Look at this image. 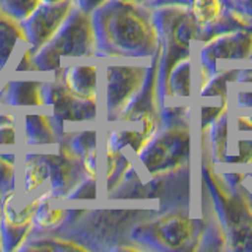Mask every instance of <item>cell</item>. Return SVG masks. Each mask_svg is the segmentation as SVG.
I'll return each instance as SVG.
<instances>
[{
	"instance_id": "1",
	"label": "cell",
	"mask_w": 252,
	"mask_h": 252,
	"mask_svg": "<svg viewBox=\"0 0 252 252\" xmlns=\"http://www.w3.org/2000/svg\"><path fill=\"white\" fill-rule=\"evenodd\" d=\"M202 216L207 230L200 251L252 252V203L244 191V170H216L202 144Z\"/></svg>"
},
{
	"instance_id": "2",
	"label": "cell",
	"mask_w": 252,
	"mask_h": 252,
	"mask_svg": "<svg viewBox=\"0 0 252 252\" xmlns=\"http://www.w3.org/2000/svg\"><path fill=\"white\" fill-rule=\"evenodd\" d=\"M96 59L150 62L158 52L153 8L131 0H109L92 14Z\"/></svg>"
},
{
	"instance_id": "3",
	"label": "cell",
	"mask_w": 252,
	"mask_h": 252,
	"mask_svg": "<svg viewBox=\"0 0 252 252\" xmlns=\"http://www.w3.org/2000/svg\"><path fill=\"white\" fill-rule=\"evenodd\" d=\"M191 106L161 107V126L134 162L144 178L172 175L191 169Z\"/></svg>"
},
{
	"instance_id": "4",
	"label": "cell",
	"mask_w": 252,
	"mask_h": 252,
	"mask_svg": "<svg viewBox=\"0 0 252 252\" xmlns=\"http://www.w3.org/2000/svg\"><path fill=\"white\" fill-rule=\"evenodd\" d=\"M158 213L156 207L144 208H89L74 207L73 215L59 235L84 244L87 251H112L129 241V233L137 222Z\"/></svg>"
},
{
	"instance_id": "5",
	"label": "cell",
	"mask_w": 252,
	"mask_h": 252,
	"mask_svg": "<svg viewBox=\"0 0 252 252\" xmlns=\"http://www.w3.org/2000/svg\"><path fill=\"white\" fill-rule=\"evenodd\" d=\"M207 220L203 216H191L186 208L167 210L140 220L129 233V240L145 251L181 252L200 251Z\"/></svg>"
},
{
	"instance_id": "6",
	"label": "cell",
	"mask_w": 252,
	"mask_h": 252,
	"mask_svg": "<svg viewBox=\"0 0 252 252\" xmlns=\"http://www.w3.org/2000/svg\"><path fill=\"white\" fill-rule=\"evenodd\" d=\"M158 30V92L161 107L167 98V79L178 62L192 57L191 44L199 33V24L192 13L185 6H156L153 8Z\"/></svg>"
},
{
	"instance_id": "7",
	"label": "cell",
	"mask_w": 252,
	"mask_h": 252,
	"mask_svg": "<svg viewBox=\"0 0 252 252\" xmlns=\"http://www.w3.org/2000/svg\"><path fill=\"white\" fill-rule=\"evenodd\" d=\"M96 59V35L92 14L76 6L49 43L35 52L38 74L51 76L63 65Z\"/></svg>"
},
{
	"instance_id": "8",
	"label": "cell",
	"mask_w": 252,
	"mask_h": 252,
	"mask_svg": "<svg viewBox=\"0 0 252 252\" xmlns=\"http://www.w3.org/2000/svg\"><path fill=\"white\" fill-rule=\"evenodd\" d=\"M148 63H128V60H107L102 65L101 107L102 125H112L142 90L148 74Z\"/></svg>"
},
{
	"instance_id": "9",
	"label": "cell",
	"mask_w": 252,
	"mask_h": 252,
	"mask_svg": "<svg viewBox=\"0 0 252 252\" xmlns=\"http://www.w3.org/2000/svg\"><path fill=\"white\" fill-rule=\"evenodd\" d=\"M43 98L44 109L49 110L65 129L102 123L101 99L79 96L57 77H44Z\"/></svg>"
},
{
	"instance_id": "10",
	"label": "cell",
	"mask_w": 252,
	"mask_h": 252,
	"mask_svg": "<svg viewBox=\"0 0 252 252\" xmlns=\"http://www.w3.org/2000/svg\"><path fill=\"white\" fill-rule=\"evenodd\" d=\"M41 194L26 195L19 189L3 194L0 216V241L3 252L21 251L33 232V219L41 203Z\"/></svg>"
},
{
	"instance_id": "11",
	"label": "cell",
	"mask_w": 252,
	"mask_h": 252,
	"mask_svg": "<svg viewBox=\"0 0 252 252\" xmlns=\"http://www.w3.org/2000/svg\"><path fill=\"white\" fill-rule=\"evenodd\" d=\"M158 66L159 54L150 60L148 74L142 90L131 101V104L123 110L118 120L112 125L123 126L134 131H140L150 140L161 126V102L158 92Z\"/></svg>"
},
{
	"instance_id": "12",
	"label": "cell",
	"mask_w": 252,
	"mask_h": 252,
	"mask_svg": "<svg viewBox=\"0 0 252 252\" xmlns=\"http://www.w3.org/2000/svg\"><path fill=\"white\" fill-rule=\"evenodd\" d=\"M199 46V73L200 87L210 81L213 74L218 73L219 62L222 60H249L252 51V32L236 30L232 33H224L211 38Z\"/></svg>"
},
{
	"instance_id": "13",
	"label": "cell",
	"mask_w": 252,
	"mask_h": 252,
	"mask_svg": "<svg viewBox=\"0 0 252 252\" xmlns=\"http://www.w3.org/2000/svg\"><path fill=\"white\" fill-rule=\"evenodd\" d=\"M46 158L49 164V183L44 192L49 194L52 199L68 200L79 183L89 177L82 167L81 159L63 137L57 147L46 150Z\"/></svg>"
},
{
	"instance_id": "14",
	"label": "cell",
	"mask_w": 252,
	"mask_h": 252,
	"mask_svg": "<svg viewBox=\"0 0 252 252\" xmlns=\"http://www.w3.org/2000/svg\"><path fill=\"white\" fill-rule=\"evenodd\" d=\"M74 8L76 3H73L71 0H63V2L55 3L43 2L22 22L24 33H26V46H29L35 52L41 49L62 29Z\"/></svg>"
},
{
	"instance_id": "15",
	"label": "cell",
	"mask_w": 252,
	"mask_h": 252,
	"mask_svg": "<svg viewBox=\"0 0 252 252\" xmlns=\"http://www.w3.org/2000/svg\"><path fill=\"white\" fill-rule=\"evenodd\" d=\"M21 150H47L59 145L66 129L46 109L19 114Z\"/></svg>"
},
{
	"instance_id": "16",
	"label": "cell",
	"mask_w": 252,
	"mask_h": 252,
	"mask_svg": "<svg viewBox=\"0 0 252 252\" xmlns=\"http://www.w3.org/2000/svg\"><path fill=\"white\" fill-rule=\"evenodd\" d=\"M44 77L5 76L0 82V107L13 112L44 109Z\"/></svg>"
},
{
	"instance_id": "17",
	"label": "cell",
	"mask_w": 252,
	"mask_h": 252,
	"mask_svg": "<svg viewBox=\"0 0 252 252\" xmlns=\"http://www.w3.org/2000/svg\"><path fill=\"white\" fill-rule=\"evenodd\" d=\"M101 60H79L63 65L51 74L65 84L68 89L82 98L101 99L102 65Z\"/></svg>"
},
{
	"instance_id": "18",
	"label": "cell",
	"mask_w": 252,
	"mask_h": 252,
	"mask_svg": "<svg viewBox=\"0 0 252 252\" xmlns=\"http://www.w3.org/2000/svg\"><path fill=\"white\" fill-rule=\"evenodd\" d=\"M98 126L99 125H89L69 128L66 129L63 139L66 140L69 148L81 159L87 175L101 180L99 153L102 148V129Z\"/></svg>"
},
{
	"instance_id": "19",
	"label": "cell",
	"mask_w": 252,
	"mask_h": 252,
	"mask_svg": "<svg viewBox=\"0 0 252 252\" xmlns=\"http://www.w3.org/2000/svg\"><path fill=\"white\" fill-rule=\"evenodd\" d=\"M49 164L46 150H21L18 189L26 195H36L47 189Z\"/></svg>"
},
{
	"instance_id": "20",
	"label": "cell",
	"mask_w": 252,
	"mask_h": 252,
	"mask_svg": "<svg viewBox=\"0 0 252 252\" xmlns=\"http://www.w3.org/2000/svg\"><path fill=\"white\" fill-rule=\"evenodd\" d=\"M104 150V164H102V185H104V199H110L112 194L120 188L131 172L136 169L134 156L126 150L114 148L102 142Z\"/></svg>"
},
{
	"instance_id": "21",
	"label": "cell",
	"mask_w": 252,
	"mask_h": 252,
	"mask_svg": "<svg viewBox=\"0 0 252 252\" xmlns=\"http://www.w3.org/2000/svg\"><path fill=\"white\" fill-rule=\"evenodd\" d=\"M41 203H39L33 219L32 235L59 232L73 215L74 205H71V202L52 199L47 192H41Z\"/></svg>"
},
{
	"instance_id": "22",
	"label": "cell",
	"mask_w": 252,
	"mask_h": 252,
	"mask_svg": "<svg viewBox=\"0 0 252 252\" xmlns=\"http://www.w3.org/2000/svg\"><path fill=\"white\" fill-rule=\"evenodd\" d=\"M26 46L22 22L0 10V73L5 74L14 62L16 54Z\"/></svg>"
},
{
	"instance_id": "23",
	"label": "cell",
	"mask_w": 252,
	"mask_h": 252,
	"mask_svg": "<svg viewBox=\"0 0 252 252\" xmlns=\"http://www.w3.org/2000/svg\"><path fill=\"white\" fill-rule=\"evenodd\" d=\"M236 30H251L252 32V26L243 18L241 14H238L235 10H232V8L225 6V10L216 21H213L211 24H208V26L199 29L195 43L202 44L211 38H216L224 33H232V32H236Z\"/></svg>"
},
{
	"instance_id": "24",
	"label": "cell",
	"mask_w": 252,
	"mask_h": 252,
	"mask_svg": "<svg viewBox=\"0 0 252 252\" xmlns=\"http://www.w3.org/2000/svg\"><path fill=\"white\" fill-rule=\"evenodd\" d=\"M191 94H192V57H189L178 62L170 71L167 79V98H165V104L170 99H189Z\"/></svg>"
},
{
	"instance_id": "25",
	"label": "cell",
	"mask_w": 252,
	"mask_h": 252,
	"mask_svg": "<svg viewBox=\"0 0 252 252\" xmlns=\"http://www.w3.org/2000/svg\"><path fill=\"white\" fill-rule=\"evenodd\" d=\"M202 144L207 145L213 162L224 164L228 155V114H224L210 126L208 132L202 136Z\"/></svg>"
},
{
	"instance_id": "26",
	"label": "cell",
	"mask_w": 252,
	"mask_h": 252,
	"mask_svg": "<svg viewBox=\"0 0 252 252\" xmlns=\"http://www.w3.org/2000/svg\"><path fill=\"white\" fill-rule=\"evenodd\" d=\"M240 68H224L218 69L216 74L210 77V81L199 89V96L207 98H224L228 96V84H236Z\"/></svg>"
},
{
	"instance_id": "27",
	"label": "cell",
	"mask_w": 252,
	"mask_h": 252,
	"mask_svg": "<svg viewBox=\"0 0 252 252\" xmlns=\"http://www.w3.org/2000/svg\"><path fill=\"white\" fill-rule=\"evenodd\" d=\"M19 152L21 150H0V194L18 189L19 178Z\"/></svg>"
},
{
	"instance_id": "28",
	"label": "cell",
	"mask_w": 252,
	"mask_h": 252,
	"mask_svg": "<svg viewBox=\"0 0 252 252\" xmlns=\"http://www.w3.org/2000/svg\"><path fill=\"white\" fill-rule=\"evenodd\" d=\"M188 10L192 13L194 19L199 24V29H202L216 21L225 10V5L224 0H192Z\"/></svg>"
},
{
	"instance_id": "29",
	"label": "cell",
	"mask_w": 252,
	"mask_h": 252,
	"mask_svg": "<svg viewBox=\"0 0 252 252\" xmlns=\"http://www.w3.org/2000/svg\"><path fill=\"white\" fill-rule=\"evenodd\" d=\"M41 3L43 0H0V10L13 19L24 22Z\"/></svg>"
},
{
	"instance_id": "30",
	"label": "cell",
	"mask_w": 252,
	"mask_h": 252,
	"mask_svg": "<svg viewBox=\"0 0 252 252\" xmlns=\"http://www.w3.org/2000/svg\"><path fill=\"white\" fill-rule=\"evenodd\" d=\"M101 199V180L94 177H85L74 189L66 202H96Z\"/></svg>"
},
{
	"instance_id": "31",
	"label": "cell",
	"mask_w": 252,
	"mask_h": 252,
	"mask_svg": "<svg viewBox=\"0 0 252 252\" xmlns=\"http://www.w3.org/2000/svg\"><path fill=\"white\" fill-rule=\"evenodd\" d=\"M228 106H230V98H219L218 104H202L200 106V134L205 136L208 132L210 126L215 123L219 117L228 114Z\"/></svg>"
},
{
	"instance_id": "32",
	"label": "cell",
	"mask_w": 252,
	"mask_h": 252,
	"mask_svg": "<svg viewBox=\"0 0 252 252\" xmlns=\"http://www.w3.org/2000/svg\"><path fill=\"white\" fill-rule=\"evenodd\" d=\"M16 74H38L36 62H35V51L29 46H24L22 49L16 54V62L11 63L6 76Z\"/></svg>"
},
{
	"instance_id": "33",
	"label": "cell",
	"mask_w": 252,
	"mask_h": 252,
	"mask_svg": "<svg viewBox=\"0 0 252 252\" xmlns=\"http://www.w3.org/2000/svg\"><path fill=\"white\" fill-rule=\"evenodd\" d=\"M0 150H2V152L21 150L19 120L0 123Z\"/></svg>"
},
{
	"instance_id": "34",
	"label": "cell",
	"mask_w": 252,
	"mask_h": 252,
	"mask_svg": "<svg viewBox=\"0 0 252 252\" xmlns=\"http://www.w3.org/2000/svg\"><path fill=\"white\" fill-rule=\"evenodd\" d=\"M236 155H227L224 164H252V139H236Z\"/></svg>"
},
{
	"instance_id": "35",
	"label": "cell",
	"mask_w": 252,
	"mask_h": 252,
	"mask_svg": "<svg viewBox=\"0 0 252 252\" xmlns=\"http://www.w3.org/2000/svg\"><path fill=\"white\" fill-rule=\"evenodd\" d=\"M224 5L241 14L252 26V0H224Z\"/></svg>"
},
{
	"instance_id": "36",
	"label": "cell",
	"mask_w": 252,
	"mask_h": 252,
	"mask_svg": "<svg viewBox=\"0 0 252 252\" xmlns=\"http://www.w3.org/2000/svg\"><path fill=\"white\" fill-rule=\"evenodd\" d=\"M235 125H236L235 128H236V132L238 134L252 132V115L241 110V112H238L235 117Z\"/></svg>"
},
{
	"instance_id": "37",
	"label": "cell",
	"mask_w": 252,
	"mask_h": 252,
	"mask_svg": "<svg viewBox=\"0 0 252 252\" xmlns=\"http://www.w3.org/2000/svg\"><path fill=\"white\" fill-rule=\"evenodd\" d=\"M233 104L238 110H252V90H238L236 92Z\"/></svg>"
},
{
	"instance_id": "38",
	"label": "cell",
	"mask_w": 252,
	"mask_h": 252,
	"mask_svg": "<svg viewBox=\"0 0 252 252\" xmlns=\"http://www.w3.org/2000/svg\"><path fill=\"white\" fill-rule=\"evenodd\" d=\"M107 2H109V0H77L76 6L79 8V10L85 11V13L93 14L94 11L98 10V8H101L102 5H106Z\"/></svg>"
},
{
	"instance_id": "39",
	"label": "cell",
	"mask_w": 252,
	"mask_h": 252,
	"mask_svg": "<svg viewBox=\"0 0 252 252\" xmlns=\"http://www.w3.org/2000/svg\"><path fill=\"white\" fill-rule=\"evenodd\" d=\"M192 3V0H155L152 3V8L156 6H185L189 8Z\"/></svg>"
},
{
	"instance_id": "40",
	"label": "cell",
	"mask_w": 252,
	"mask_h": 252,
	"mask_svg": "<svg viewBox=\"0 0 252 252\" xmlns=\"http://www.w3.org/2000/svg\"><path fill=\"white\" fill-rule=\"evenodd\" d=\"M236 84H252V68L248 69H240L238 77H236Z\"/></svg>"
},
{
	"instance_id": "41",
	"label": "cell",
	"mask_w": 252,
	"mask_h": 252,
	"mask_svg": "<svg viewBox=\"0 0 252 252\" xmlns=\"http://www.w3.org/2000/svg\"><path fill=\"white\" fill-rule=\"evenodd\" d=\"M131 2H137V3H144V5L152 6V3L155 2V0H131Z\"/></svg>"
},
{
	"instance_id": "42",
	"label": "cell",
	"mask_w": 252,
	"mask_h": 252,
	"mask_svg": "<svg viewBox=\"0 0 252 252\" xmlns=\"http://www.w3.org/2000/svg\"><path fill=\"white\" fill-rule=\"evenodd\" d=\"M43 2H52V3H55V2H63V0H43ZM73 3H77V0H71Z\"/></svg>"
},
{
	"instance_id": "43",
	"label": "cell",
	"mask_w": 252,
	"mask_h": 252,
	"mask_svg": "<svg viewBox=\"0 0 252 252\" xmlns=\"http://www.w3.org/2000/svg\"><path fill=\"white\" fill-rule=\"evenodd\" d=\"M2 205H3V194H0V216H2Z\"/></svg>"
},
{
	"instance_id": "44",
	"label": "cell",
	"mask_w": 252,
	"mask_h": 252,
	"mask_svg": "<svg viewBox=\"0 0 252 252\" xmlns=\"http://www.w3.org/2000/svg\"><path fill=\"white\" fill-rule=\"evenodd\" d=\"M5 77V74H2V73H0V82H2V79Z\"/></svg>"
},
{
	"instance_id": "45",
	"label": "cell",
	"mask_w": 252,
	"mask_h": 252,
	"mask_svg": "<svg viewBox=\"0 0 252 252\" xmlns=\"http://www.w3.org/2000/svg\"><path fill=\"white\" fill-rule=\"evenodd\" d=\"M0 252H3V248H2V241H0Z\"/></svg>"
},
{
	"instance_id": "46",
	"label": "cell",
	"mask_w": 252,
	"mask_h": 252,
	"mask_svg": "<svg viewBox=\"0 0 252 252\" xmlns=\"http://www.w3.org/2000/svg\"><path fill=\"white\" fill-rule=\"evenodd\" d=\"M249 60H252V51H251V55H249Z\"/></svg>"
}]
</instances>
